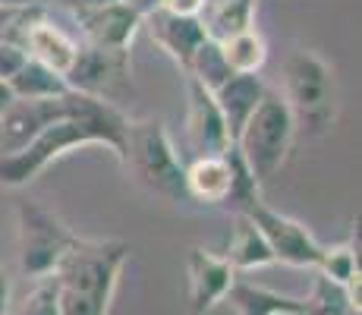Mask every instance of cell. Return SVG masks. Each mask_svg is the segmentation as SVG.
<instances>
[{
	"mask_svg": "<svg viewBox=\"0 0 362 315\" xmlns=\"http://www.w3.org/2000/svg\"><path fill=\"white\" fill-rule=\"evenodd\" d=\"M66 104L69 117L45 126L23 149L0 155V186H29L57 158H64L66 151L86 149V145H101V149L114 151L117 158H123V139H127L129 117L117 104L82 92H69Z\"/></svg>",
	"mask_w": 362,
	"mask_h": 315,
	"instance_id": "6da1fadb",
	"label": "cell"
},
{
	"mask_svg": "<svg viewBox=\"0 0 362 315\" xmlns=\"http://www.w3.org/2000/svg\"><path fill=\"white\" fill-rule=\"evenodd\" d=\"M132 246L127 240H79L57 265L60 315H107Z\"/></svg>",
	"mask_w": 362,
	"mask_h": 315,
	"instance_id": "7a4b0ae2",
	"label": "cell"
},
{
	"mask_svg": "<svg viewBox=\"0 0 362 315\" xmlns=\"http://www.w3.org/2000/svg\"><path fill=\"white\" fill-rule=\"evenodd\" d=\"M120 161L148 193L161 195L167 202H186V193H183L186 161L180 158L161 117H142V120L127 123Z\"/></svg>",
	"mask_w": 362,
	"mask_h": 315,
	"instance_id": "3957f363",
	"label": "cell"
},
{
	"mask_svg": "<svg viewBox=\"0 0 362 315\" xmlns=\"http://www.w3.org/2000/svg\"><path fill=\"white\" fill-rule=\"evenodd\" d=\"M296 117L290 110V104L284 101L281 92H264L255 114L246 120L243 132L236 136V151L246 161V167L252 171V177L264 186L271 177L281 173V167L287 164L290 151H293L296 139Z\"/></svg>",
	"mask_w": 362,
	"mask_h": 315,
	"instance_id": "277c9868",
	"label": "cell"
},
{
	"mask_svg": "<svg viewBox=\"0 0 362 315\" xmlns=\"http://www.w3.org/2000/svg\"><path fill=\"white\" fill-rule=\"evenodd\" d=\"M284 101L290 104L296 123L312 132H328L337 120V79L331 63L318 51L296 47L284 63Z\"/></svg>",
	"mask_w": 362,
	"mask_h": 315,
	"instance_id": "5b68a950",
	"label": "cell"
},
{
	"mask_svg": "<svg viewBox=\"0 0 362 315\" xmlns=\"http://www.w3.org/2000/svg\"><path fill=\"white\" fill-rule=\"evenodd\" d=\"M79 236L69 230L64 218L47 205L32 199L16 202V246H19V271L32 281L57 271L64 256L73 249Z\"/></svg>",
	"mask_w": 362,
	"mask_h": 315,
	"instance_id": "8992f818",
	"label": "cell"
},
{
	"mask_svg": "<svg viewBox=\"0 0 362 315\" xmlns=\"http://www.w3.org/2000/svg\"><path fill=\"white\" fill-rule=\"evenodd\" d=\"M64 79L69 92L95 95L114 104L129 88V51H101V47L79 45Z\"/></svg>",
	"mask_w": 362,
	"mask_h": 315,
	"instance_id": "52a82bcc",
	"label": "cell"
},
{
	"mask_svg": "<svg viewBox=\"0 0 362 315\" xmlns=\"http://www.w3.org/2000/svg\"><path fill=\"white\" fill-rule=\"evenodd\" d=\"M249 218L255 221V227L262 230L264 243H268L274 262L281 265H293V268H315L318 256H322V243L312 236V230L305 224H299L287 214L274 212L268 202L249 208Z\"/></svg>",
	"mask_w": 362,
	"mask_h": 315,
	"instance_id": "ba28073f",
	"label": "cell"
},
{
	"mask_svg": "<svg viewBox=\"0 0 362 315\" xmlns=\"http://www.w3.org/2000/svg\"><path fill=\"white\" fill-rule=\"evenodd\" d=\"M76 25L82 32V45L101 51H129L136 32L142 29V16L123 0H110L98 6H76Z\"/></svg>",
	"mask_w": 362,
	"mask_h": 315,
	"instance_id": "9c48e42d",
	"label": "cell"
},
{
	"mask_svg": "<svg viewBox=\"0 0 362 315\" xmlns=\"http://www.w3.org/2000/svg\"><path fill=\"white\" fill-rule=\"evenodd\" d=\"M233 281L236 271L227 265L224 256L205 246H189L186 252V303H189L192 315H205L218 303H224Z\"/></svg>",
	"mask_w": 362,
	"mask_h": 315,
	"instance_id": "30bf717a",
	"label": "cell"
},
{
	"mask_svg": "<svg viewBox=\"0 0 362 315\" xmlns=\"http://www.w3.org/2000/svg\"><path fill=\"white\" fill-rule=\"evenodd\" d=\"M236 167H240V151L230 145L221 155H199L189 158L183 167V193L186 202H196L205 208H224L230 199Z\"/></svg>",
	"mask_w": 362,
	"mask_h": 315,
	"instance_id": "8fae6325",
	"label": "cell"
},
{
	"mask_svg": "<svg viewBox=\"0 0 362 315\" xmlns=\"http://www.w3.org/2000/svg\"><path fill=\"white\" fill-rule=\"evenodd\" d=\"M66 95H60V98H16V101L0 114V155L23 149V145L32 142L45 126L69 117Z\"/></svg>",
	"mask_w": 362,
	"mask_h": 315,
	"instance_id": "7c38bea8",
	"label": "cell"
},
{
	"mask_svg": "<svg viewBox=\"0 0 362 315\" xmlns=\"http://www.w3.org/2000/svg\"><path fill=\"white\" fill-rule=\"evenodd\" d=\"M186 145L192 158L221 155L233 145L224 117L214 104V95L192 79H186Z\"/></svg>",
	"mask_w": 362,
	"mask_h": 315,
	"instance_id": "4fadbf2b",
	"label": "cell"
},
{
	"mask_svg": "<svg viewBox=\"0 0 362 315\" xmlns=\"http://www.w3.org/2000/svg\"><path fill=\"white\" fill-rule=\"evenodd\" d=\"M142 25L148 29L151 41H155L183 73H186V67H189L192 54L199 51V45L208 38L199 16H180V13H170V10H164V6H155L151 13H145Z\"/></svg>",
	"mask_w": 362,
	"mask_h": 315,
	"instance_id": "5bb4252c",
	"label": "cell"
},
{
	"mask_svg": "<svg viewBox=\"0 0 362 315\" xmlns=\"http://www.w3.org/2000/svg\"><path fill=\"white\" fill-rule=\"evenodd\" d=\"M268 92V86L259 79V73H233L224 86L214 88V104H218L221 117L227 123V132H230V142H236V136L243 132L246 120L255 114L259 101Z\"/></svg>",
	"mask_w": 362,
	"mask_h": 315,
	"instance_id": "9a60e30c",
	"label": "cell"
},
{
	"mask_svg": "<svg viewBox=\"0 0 362 315\" xmlns=\"http://www.w3.org/2000/svg\"><path fill=\"white\" fill-rule=\"evenodd\" d=\"M227 265L240 275V271H255L264 265H274L268 243H264L262 230L255 227V221L249 214H233V227L227 236V249H224Z\"/></svg>",
	"mask_w": 362,
	"mask_h": 315,
	"instance_id": "2e32d148",
	"label": "cell"
},
{
	"mask_svg": "<svg viewBox=\"0 0 362 315\" xmlns=\"http://www.w3.org/2000/svg\"><path fill=\"white\" fill-rule=\"evenodd\" d=\"M224 299L233 306L236 315H309L303 299L284 297V293H277V290L240 281V277L233 281V287L227 290Z\"/></svg>",
	"mask_w": 362,
	"mask_h": 315,
	"instance_id": "e0dca14e",
	"label": "cell"
},
{
	"mask_svg": "<svg viewBox=\"0 0 362 315\" xmlns=\"http://www.w3.org/2000/svg\"><path fill=\"white\" fill-rule=\"evenodd\" d=\"M315 271L322 277H328L331 284L344 287L346 299L353 309H359V230L353 240L334 243V246H322Z\"/></svg>",
	"mask_w": 362,
	"mask_h": 315,
	"instance_id": "ac0fdd59",
	"label": "cell"
},
{
	"mask_svg": "<svg viewBox=\"0 0 362 315\" xmlns=\"http://www.w3.org/2000/svg\"><path fill=\"white\" fill-rule=\"evenodd\" d=\"M205 35L214 41H224L230 35L255 25V0H208L202 10Z\"/></svg>",
	"mask_w": 362,
	"mask_h": 315,
	"instance_id": "d6986e66",
	"label": "cell"
},
{
	"mask_svg": "<svg viewBox=\"0 0 362 315\" xmlns=\"http://www.w3.org/2000/svg\"><path fill=\"white\" fill-rule=\"evenodd\" d=\"M10 92L16 98H60V95L69 92V86H66L64 76L54 73L51 67L25 57V63L10 79Z\"/></svg>",
	"mask_w": 362,
	"mask_h": 315,
	"instance_id": "ffe728a7",
	"label": "cell"
},
{
	"mask_svg": "<svg viewBox=\"0 0 362 315\" xmlns=\"http://www.w3.org/2000/svg\"><path fill=\"white\" fill-rule=\"evenodd\" d=\"M221 47H224V57L233 73H262V67L268 63V41L255 25L224 38Z\"/></svg>",
	"mask_w": 362,
	"mask_h": 315,
	"instance_id": "44dd1931",
	"label": "cell"
},
{
	"mask_svg": "<svg viewBox=\"0 0 362 315\" xmlns=\"http://www.w3.org/2000/svg\"><path fill=\"white\" fill-rule=\"evenodd\" d=\"M230 76H233V69L224 57V47H221V41H214V38L202 41L199 51L192 54L189 67H186V79L199 82V86L208 88V92H214L218 86H224Z\"/></svg>",
	"mask_w": 362,
	"mask_h": 315,
	"instance_id": "7402d4cb",
	"label": "cell"
},
{
	"mask_svg": "<svg viewBox=\"0 0 362 315\" xmlns=\"http://www.w3.org/2000/svg\"><path fill=\"white\" fill-rule=\"evenodd\" d=\"M13 315H60V306H57V277H54V275L38 277L32 290L19 299V306L13 309Z\"/></svg>",
	"mask_w": 362,
	"mask_h": 315,
	"instance_id": "603a6c76",
	"label": "cell"
},
{
	"mask_svg": "<svg viewBox=\"0 0 362 315\" xmlns=\"http://www.w3.org/2000/svg\"><path fill=\"white\" fill-rule=\"evenodd\" d=\"M23 63H25L23 45H16V41H10V38H0V79L10 82Z\"/></svg>",
	"mask_w": 362,
	"mask_h": 315,
	"instance_id": "cb8c5ba5",
	"label": "cell"
},
{
	"mask_svg": "<svg viewBox=\"0 0 362 315\" xmlns=\"http://www.w3.org/2000/svg\"><path fill=\"white\" fill-rule=\"evenodd\" d=\"M208 0H161L164 10L170 13H180V16H202Z\"/></svg>",
	"mask_w": 362,
	"mask_h": 315,
	"instance_id": "d4e9b609",
	"label": "cell"
},
{
	"mask_svg": "<svg viewBox=\"0 0 362 315\" xmlns=\"http://www.w3.org/2000/svg\"><path fill=\"white\" fill-rule=\"evenodd\" d=\"M23 10H6V6H0V38H10L13 41V25H16V16Z\"/></svg>",
	"mask_w": 362,
	"mask_h": 315,
	"instance_id": "484cf974",
	"label": "cell"
},
{
	"mask_svg": "<svg viewBox=\"0 0 362 315\" xmlns=\"http://www.w3.org/2000/svg\"><path fill=\"white\" fill-rule=\"evenodd\" d=\"M10 299H13V284H10V275L0 268V315L10 312Z\"/></svg>",
	"mask_w": 362,
	"mask_h": 315,
	"instance_id": "4316f807",
	"label": "cell"
},
{
	"mask_svg": "<svg viewBox=\"0 0 362 315\" xmlns=\"http://www.w3.org/2000/svg\"><path fill=\"white\" fill-rule=\"evenodd\" d=\"M47 0H0V6L6 10H32V6H45Z\"/></svg>",
	"mask_w": 362,
	"mask_h": 315,
	"instance_id": "83f0119b",
	"label": "cell"
},
{
	"mask_svg": "<svg viewBox=\"0 0 362 315\" xmlns=\"http://www.w3.org/2000/svg\"><path fill=\"white\" fill-rule=\"evenodd\" d=\"M123 4H129L139 16H145V13H151L155 6H161V0H123Z\"/></svg>",
	"mask_w": 362,
	"mask_h": 315,
	"instance_id": "f1b7e54d",
	"label": "cell"
},
{
	"mask_svg": "<svg viewBox=\"0 0 362 315\" xmlns=\"http://www.w3.org/2000/svg\"><path fill=\"white\" fill-rule=\"evenodd\" d=\"M13 101H16V95L10 92V82H4V79H0V114H4V110L10 108Z\"/></svg>",
	"mask_w": 362,
	"mask_h": 315,
	"instance_id": "f546056e",
	"label": "cell"
},
{
	"mask_svg": "<svg viewBox=\"0 0 362 315\" xmlns=\"http://www.w3.org/2000/svg\"><path fill=\"white\" fill-rule=\"evenodd\" d=\"M66 4L76 10V6H98V4H110V0H66Z\"/></svg>",
	"mask_w": 362,
	"mask_h": 315,
	"instance_id": "4dcf8cb0",
	"label": "cell"
},
{
	"mask_svg": "<svg viewBox=\"0 0 362 315\" xmlns=\"http://www.w3.org/2000/svg\"><path fill=\"white\" fill-rule=\"evenodd\" d=\"M346 315H359V312H346Z\"/></svg>",
	"mask_w": 362,
	"mask_h": 315,
	"instance_id": "1f68e13d",
	"label": "cell"
}]
</instances>
